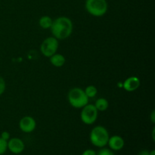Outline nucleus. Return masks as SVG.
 <instances>
[{
	"instance_id": "nucleus-20",
	"label": "nucleus",
	"mask_w": 155,
	"mask_h": 155,
	"mask_svg": "<svg viewBox=\"0 0 155 155\" xmlns=\"http://www.w3.org/2000/svg\"><path fill=\"white\" fill-rule=\"evenodd\" d=\"M150 119H151V121L153 123V124H154L155 123V110H153L152 111H151V115H150Z\"/></svg>"
},
{
	"instance_id": "nucleus-14",
	"label": "nucleus",
	"mask_w": 155,
	"mask_h": 155,
	"mask_svg": "<svg viewBox=\"0 0 155 155\" xmlns=\"http://www.w3.org/2000/svg\"><path fill=\"white\" fill-rule=\"evenodd\" d=\"M84 92L86 93V96L89 98H92L95 96H96L97 93H98V89L93 85H90L88 86L86 89H84Z\"/></svg>"
},
{
	"instance_id": "nucleus-17",
	"label": "nucleus",
	"mask_w": 155,
	"mask_h": 155,
	"mask_svg": "<svg viewBox=\"0 0 155 155\" xmlns=\"http://www.w3.org/2000/svg\"><path fill=\"white\" fill-rule=\"evenodd\" d=\"M6 89V83L4 79L0 77V96L5 92Z\"/></svg>"
},
{
	"instance_id": "nucleus-12",
	"label": "nucleus",
	"mask_w": 155,
	"mask_h": 155,
	"mask_svg": "<svg viewBox=\"0 0 155 155\" xmlns=\"http://www.w3.org/2000/svg\"><path fill=\"white\" fill-rule=\"evenodd\" d=\"M53 20L52 18L48 15H43L41 17L39 20V25L40 26L41 28L44 29V30H48L50 29L52 24Z\"/></svg>"
},
{
	"instance_id": "nucleus-7",
	"label": "nucleus",
	"mask_w": 155,
	"mask_h": 155,
	"mask_svg": "<svg viewBox=\"0 0 155 155\" xmlns=\"http://www.w3.org/2000/svg\"><path fill=\"white\" fill-rule=\"evenodd\" d=\"M36 127V122L33 117L30 116H25L19 121V128L25 133H30L35 130Z\"/></svg>"
},
{
	"instance_id": "nucleus-4",
	"label": "nucleus",
	"mask_w": 155,
	"mask_h": 155,
	"mask_svg": "<svg viewBox=\"0 0 155 155\" xmlns=\"http://www.w3.org/2000/svg\"><path fill=\"white\" fill-rule=\"evenodd\" d=\"M85 8L90 15L100 18L107 13L108 4L107 0H86Z\"/></svg>"
},
{
	"instance_id": "nucleus-3",
	"label": "nucleus",
	"mask_w": 155,
	"mask_h": 155,
	"mask_svg": "<svg viewBox=\"0 0 155 155\" xmlns=\"http://www.w3.org/2000/svg\"><path fill=\"white\" fill-rule=\"evenodd\" d=\"M89 99V98L86 96L84 90L81 88H73L68 94V102L74 108L81 109L88 104Z\"/></svg>"
},
{
	"instance_id": "nucleus-1",
	"label": "nucleus",
	"mask_w": 155,
	"mask_h": 155,
	"mask_svg": "<svg viewBox=\"0 0 155 155\" xmlns=\"http://www.w3.org/2000/svg\"><path fill=\"white\" fill-rule=\"evenodd\" d=\"M50 30L54 37L58 40H62L71 36L74 30V24L69 18L61 16L53 20Z\"/></svg>"
},
{
	"instance_id": "nucleus-2",
	"label": "nucleus",
	"mask_w": 155,
	"mask_h": 155,
	"mask_svg": "<svg viewBox=\"0 0 155 155\" xmlns=\"http://www.w3.org/2000/svg\"><path fill=\"white\" fill-rule=\"evenodd\" d=\"M110 136L107 129L103 126H96L93 127L89 134L90 142L97 148H104L107 145Z\"/></svg>"
},
{
	"instance_id": "nucleus-9",
	"label": "nucleus",
	"mask_w": 155,
	"mask_h": 155,
	"mask_svg": "<svg viewBox=\"0 0 155 155\" xmlns=\"http://www.w3.org/2000/svg\"><path fill=\"white\" fill-rule=\"evenodd\" d=\"M140 84L141 81L139 77L133 76V77H128L124 80V82L123 83V88L127 92H132L137 90L140 86Z\"/></svg>"
},
{
	"instance_id": "nucleus-22",
	"label": "nucleus",
	"mask_w": 155,
	"mask_h": 155,
	"mask_svg": "<svg viewBox=\"0 0 155 155\" xmlns=\"http://www.w3.org/2000/svg\"><path fill=\"white\" fill-rule=\"evenodd\" d=\"M154 133H155V128L154 127V128H153V130H152V139H153V140H155V137H154Z\"/></svg>"
},
{
	"instance_id": "nucleus-23",
	"label": "nucleus",
	"mask_w": 155,
	"mask_h": 155,
	"mask_svg": "<svg viewBox=\"0 0 155 155\" xmlns=\"http://www.w3.org/2000/svg\"><path fill=\"white\" fill-rule=\"evenodd\" d=\"M149 155H155V150H152V151H149Z\"/></svg>"
},
{
	"instance_id": "nucleus-6",
	"label": "nucleus",
	"mask_w": 155,
	"mask_h": 155,
	"mask_svg": "<svg viewBox=\"0 0 155 155\" xmlns=\"http://www.w3.org/2000/svg\"><path fill=\"white\" fill-rule=\"evenodd\" d=\"M59 42L58 39L54 36H49L42 41L40 45L41 53L45 57L50 58L51 55L57 53L58 49Z\"/></svg>"
},
{
	"instance_id": "nucleus-21",
	"label": "nucleus",
	"mask_w": 155,
	"mask_h": 155,
	"mask_svg": "<svg viewBox=\"0 0 155 155\" xmlns=\"http://www.w3.org/2000/svg\"><path fill=\"white\" fill-rule=\"evenodd\" d=\"M139 155H149V151L147 150H142L139 153Z\"/></svg>"
},
{
	"instance_id": "nucleus-13",
	"label": "nucleus",
	"mask_w": 155,
	"mask_h": 155,
	"mask_svg": "<svg viewBox=\"0 0 155 155\" xmlns=\"http://www.w3.org/2000/svg\"><path fill=\"white\" fill-rule=\"evenodd\" d=\"M94 105L95 106L98 111H105L108 108L109 103L106 98H99L95 101V103Z\"/></svg>"
},
{
	"instance_id": "nucleus-19",
	"label": "nucleus",
	"mask_w": 155,
	"mask_h": 155,
	"mask_svg": "<svg viewBox=\"0 0 155 155\" xmlns=\"http://www.w3.org/2000/svg\"><path fill=\"white\" fill-rule=\"evenodd\" d=\"M82 155H97V153L92 149H87L83 151Z\"/></svg>"
},
{
	"instance_id": "nucleus-16",
	"label": "nucleus",
	"mask_w": 155,
	"mask_h": 155,
	"mask_svg": "<svg viewBox=\"0 0 155 155\" xmlns=\"http://www.w3.org/2000/svg\"><path fill=\"white\" fill-rule=\"evenodd\" d=\"M97 155H114L112 150L108 149V148H101L97 153Z\"/></svg>"
},
{
	"instance_id": "nucleus-10",
	"label": "nucleus",
	"mask_w": 155,
	"mask_h": 155,
	"mask_svg": "<svg viewBox=\"0 0 155 155\" xmlns=\"http://www.w3.org/2000/svg\"><path fill=\"white\" fill-rule=\"evenodd\" d=\"M109 148L112 151H120L124 148L125 145V141L121 136L115 135V136L109 137L108 142H107Z\"/></svg>"
},
{
	"instance_id": "nucleus-15",
	"label": "nucleus",
	"mask_w": 155,
	"mask_h": 155,
	"mask_svg": "<svg viewBox=\"0 0 155 155\" xmlns=\"http://www.w3.org/2000/svg\"><path fill=\"white\" fill-rule=\"evenodd\" d=\"M8 149V142L0 137V155L4 154Z\"/></svg>"
},
{
	"instance_id": "nucleus-8",
	"label": "nucleus",
	"mask_w": 155,
	"mask_h": 155,
	"mask_svg": "<svg viewBox=\"0 0 155 155\" xmlns=\"http://www.w3.org/2000/svg\"><path fill=\"white\" fill-rule=\"evenodd\" d=\"M25 145L19 138H12L8 141V149L15 154H19L24 151Z\"/></svg>"
},
{
	"instance_id": "nucleus-18",
	"label": "nucleus",
	"mask_w": 155,
	"mask_h": 155,
	"mask_svg": "<svg viewBox=\"0 0 155 155\" xmlns=\"http://www.w3.org/2000/svg\"><path fill=\"white\" fill-rule=\"evenodd\" d=\"M0 137H1L2 139H4V140L7 141L8 142V141L10 139V133L7 131H4L1 133V136H0Z\"/></svg>"
},
{
	"instance_id": "nucleus-11",
	"label": "nucleus",
	"mask_w": 155,
	"mask_h": 155,
	"mask_svg": "<svg viewBox=\"0 0 155 155\" xmlns=\"http://www.w3.org/2000/svg\"><path fill=\"white\" fill-rule=\"evenodd\" d=\"M48 58H49L50 63L55 68H61L66 62V58L64 56L59 53H55Z\"/></svg>"
},
{
	"instance_id": "nucleus-5",
	"label": "nucleus",
	"mask_w": 155,
	"mask_h": 155,
	"mask_svg": "<svg viewBox=\"0 0 155 155\" xmlns=\"http://www.w3.org/2000/svg\"><path fill=\"white\" fill-rule=\"evenodd\" d=\"M98 116V111L94 104L88 103L86 105L81 108L80 120L86 125L93 124L97 120Z\"/></svg>"
}]
</instances>
